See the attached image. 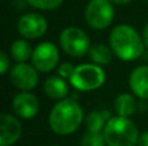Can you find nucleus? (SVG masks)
Segmentation results:
<instances>
[{"label":"nucleus","instance_id":"obj_1","mask_svg":"<svg viewBox=\"0 0 148 146\" xmlns=\"http://www.w3.org/2000/svg\"><path fill=\"white\" fill-rule=\"evenodd\" d=\"M83 122V110L74 98L57 101L48 115V124L52 132L60 136H68L75 132Z\"/></svg>","mask_w":148,"mask_h":146},{"label":"nucleus","instance_id":"obj_2","mask_svg":"<svg viewBox=\"0 0 148 146\" xmlns=\"http://www.w3.org/2000/svg\"><path fill=\"white\" fill-rule=\"evenodd\" d=\"M113 53L122 61H135L144 53V41L138 31L129 25H117L109 35Z\"/></svg>","mask_w":148,"mask_h":146},{"label":"nucleus","instance_id":"obj_3","mask_svg":"<svg viewBox=\"0 0 148 146\" xmlns=\"http://www.w3.org/2000/svg\"><path fill=\"white\" fill-rule=\"evenodd\" d=\"M103 133L107 146H136L140 135L131 119L120 115L108 120Z\"/></svg>","mask_w":148,"mask_h":146},{"label":"nucleus","instance_id":"obj_4","mask_svg":"<svg viewBox=\"0 0 148 146\" xmlns=\"http://www.w3.org/2000/svg\"><path fill=\"white\" fill-rule=\"evenodd\" d=\"M69 83L73 88L82 92H90L100 88L105 83V71L100 65L82 64L75 66Z\"/></svg>","mask_w":148,"mask_h":146},{"label":"nucleus","instance_id":"obj_5","mask_svg":"<svg viewBox=\"0 0 148 146\" xmlns=\"http://www.w3.org/2000/svg\"><path fill=\"white\" fill-rule=\"evenodd\" d=\"M59 40L62 51L70 57H75V58L83 57L86 53H88L91 48L90 38L87 36V34L82 28L74 26L64 28L60 34Z\"/></svg>","mask_w":148,"mask_h":146},{"label":"nucleus","instance_id":"obj_6","mask_svg":"<svg viewBox=\"0 0 148 146\" xmlns=\"http://www.w3.org/2000/svg\"><path fill=\"white\" fill-rule=\"evenodd\" d=\"M88 26L95 30H104L114 18V8L110 0H90L84 10Z\"/></svg>","mask_w":148,"mask_h":146},{"label":"nucleus","instance_id":"obj_7","mask_svg":"<svg viewBox=\"0 0 148 146\" xmlns=\"http://www.w3.org/2000/svg\"><path fill=\"white\" fill-rule=\"evenodd\" d=\"M60 61V52L51 41L39 43L34 48L31 62L34 67L40 72H49L57 66Z\"/></svg>","mask_w":148,"mask_h":146},{"label":"nucleus","instance_id":"obj_8","mask_svg":"<svg viewBox=\"0 0 148 146\" xmlns=\"http://www.w3.org/2000/svg\"><path fill=\"white\" fill-rule=\"evenodd\" d=\"M48 23L40 13H26L17 21V31L25 39H39L47 32Z\"/></svg>","mask_w":148,"mask_h":146},{"label":"nucleus","instance_id":"obj_9","mask_svg":"<svg viewBox=\"0 0 148 146\" xmlns=\"http://www.w3.org/2000/svg\"><path fill=\"white\" fill-rule=\"evenodd\" d=\"M9 79L17 89L31 91L38 85V70L34 67V65H29L26 62H17L10 69Z\"/></svg>","mask_w":148,"mask_h":146},{"label":"nucleus","instance_id":"obj_10","mask_svg":"<svg viewBox=\"0 0 148 146\" xmlns=\"http://www.w3.org/2000/svg\"><path fill=\"white\" fill-rule=\"evenodd\" d=\"M14 114L21 119H33L39 111V101L30 91H21L14 96L12 101Z\"/></svg>","mask_w":148,"mask_h":146},{"label":"nucleus","instance_id":"obj_11","mask_svg":"<svg viewBox=\"0 0 148 146\" xmlns=\"http://www.w3.org/2000/svg\"><path fill=\"white\" fill-rule=\"evenodd\" d=\"M22 136V124L16 116L3 113L0 115V146H12Z\"/></svg>","mask_w":148,"mask_h":146},{"label":"nucleus","instance_id":"obj_12","mask_svg":"<svg viewBox=\"0 0 148 146\" xmlns=\"http://www.w3.org/2000/svg\"><path fill=\"white\" fill-rule=\"evenodd\" d=\"M129 85L136 97L148 100V66H138L131 71Z\"/></svg>","mask_w":148,"mask_h":146},{"label":"nucleus","instance_id":"obj_13","mask_svg":"<svg viewBox=\"0 0 148 146\" xmlns=\"http://www.w3.org/2000/svg\"><path fill=\"white\" fill-rule=\"evenodd\" d=\"M43 91L48 98L57 101L66 98V96L69 95V87H68L66 79H64L60 75H52V76L47 78L43 84Z\"/></svg>","mask_w":148,"mask_h":146},{"label":"nucleus","instance_id":"obj_14","mask_svg":"<svg viewBox=\"0 0 148 146\" xmlns=\"http://www.w3.org/2000/svg\"><path fill=\"white\" fill-rule=\"evenodd\" d=\"M136 109L135 97L130 93H120L114 100V111L117 115L130 118Z\"/></svg>","mask_w":148,"mask_h":146},{"label":"nucleus","instance_id":"obj_15","mask_svg":"<svg viewBox=\"0 0 148 146\" xmlns=\"http://www.w3.org/2000/svg\"><path fill=\"white\" fill-rule=\"evenodd\" d=\"M112 118L108 111H99L94 110L90 111L86 116H84V123H86V128L90 132H103L107 126L108 120Z\"/></svg>","mask_w":148,"mask_h":146},{"label":"nucleus","instance_id":"obj_16","mask_svg":"<svg viewBox=\"0 0 148 146\" xmlns=\"http://www.w3.org/2000/svg\"><path fill=\"white\" fill-rule=\"evenodd\" d=\"M88 56L91 58V61L96 65H100V66H104V65L110 64L113 57V51L110 48V45H105V44L97 43L91 45L88 51Z\"/></svg>","mask_w":148,"mask_h":146},{"label":"nucleus","instance_id":"obj_17","mask_svg":"<svg viewBox=\"0 0 148 146\" xmlns=\"http://www.w3.org/2000/svg\"><path fill=\"white\" fill-rule=\"evenodd\" d=\"M33 51L34 49H31L30 43H29L27 39H25V38L14 40L9 49L10 57H12L16 62H26L29 58H31Z\"/></svg>","mask_w":148,"mask_h":146},{"label":"nucleus","instance_id":"obj_18","mask_svg":"<svg viewBox=\"0 0 148 146\" xmlns=\"http://www.w3.org/2000/svg\"><path fill=\"white\" fill-rule=\"evenodd\" d=\"M104 133L103 132H90L87 131L81 139V146H105Z\"/></svg>","mask_w":148,"mask_h":146},{"label":"nucleus","instance_id":"obj_19","mask_svg":"<svg viewBox=\"0 0 148 146\" xmlns=\"http://www.w3.org/2000/svg\"><path fill=\"white\" fill-rule=\"evenodd\" d=\"M29 5L40 10H52L59 8L64 0H26Z\"/></svg>","mask_w":148,"mask_h":146},{"label":"nucleus","instance_id":"obj_20","mask_svg":"<svg viewBox=\"0 0 148 146\" xmlns=\"http://www.w3.org/2000/svg\"><path fill=\"white\" fill-rule=\"evenodd\" d=\"M74 70H75V66H73L70 62H62L59 66V75L62 76L64 79L69 80L70 78H72Z\"/></svg>","mask_w":148,"mask_h":146},{"label":"nucleus","instance_id":"obj_21","mask_svg":"<svg viewBox=\"0 0 148 146\" xmlns=\"http://www.w3.org/2000/svg\"><path fill=\"white\" fill-rule=\"evenodd\" d=\"M9 57L5 52H0V72L1 75H5L8 72L10 67V64H9Z\"/></svg>","mask_w":148,"mask_h":146},{"label":"nucleus","instance_id":"obj_22","mask_svg":"<svg viewBox=\"0 0 148 146\" xmlns=\"http://www.w3.org/2000/svg\"><path fill=\"white\" fill-rule=\"evenodd\" d=\"M136 146H148V131L143 132L139 135V140H138V145Z\"/></svg>","mask_w":148,"mask_h":146},{"label":"nucleus","instance_id":"obj_23","mask_svg":"<svg viewBox=\"0 0 148 146\" xmlns=\"http://www.w3.org/2000/svg\"><path fill=\"white\" fill-rule=\"evenodd\" d=\"M142 38H143L144 45L148 48V23L143 27V32H142Z\"/></svg>","mask_w":148,"mask_h":146},{"label":"nucleus","instance_id":"obj_24","mask_svg":"<svg viewBox=\"0 0 148 146\" xmlns=\"http://www.w3.org/2000/svg\"><path fill=\"white\" fill-rule=\"evenodd\" d=\"M113 4H118V5H125V4H129L131 0H110Z\"/></svg>","mask_w":148,"mask_h":146},{"label":"nucleus","instance_id":"obj_25","mask_svg":"<svg viewBox=\"0 0 148 146\" xmlns=\"http://www.w3.org/2000/svg\"><path fill=\"white\" fill-rule=\"evenodd\" d=\"M147 4H148V0H147Z\"/></svg>","mask_w":148,"mask_h":146}]
</instances>
